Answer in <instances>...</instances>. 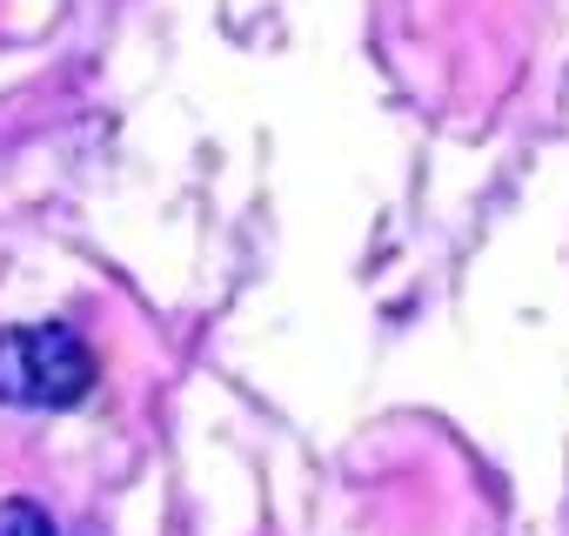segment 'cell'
Instances as JSON below:
<instances>
[{"instance_id":"1","label":"cell","mask_w":569,"mask_h":536,"mask_svg":"<svg viewBox=\"0 0 569 536\" xmlns=\"http://www.w3.org/2000/svg\"><path fill=\"white\" fill-rule=\"evenodd\" d=\"M94 389V356L68 322L0 329V403L8 409H74Z\"/></svg>"},{"instance_id":"2","label":"cell","mask_w":569,"mask_h":536,"mask_svg":"<svg viewBox=\"0 0 569 536\" xmlns=\"http://www.w3.org/2000/svg\"><path fill=\"white\" fill-rule=\"evenodd\" d=\"M0 536H61V529H54V516L34 496H8L0 503Z\"/></svg>"}]
</instances>
